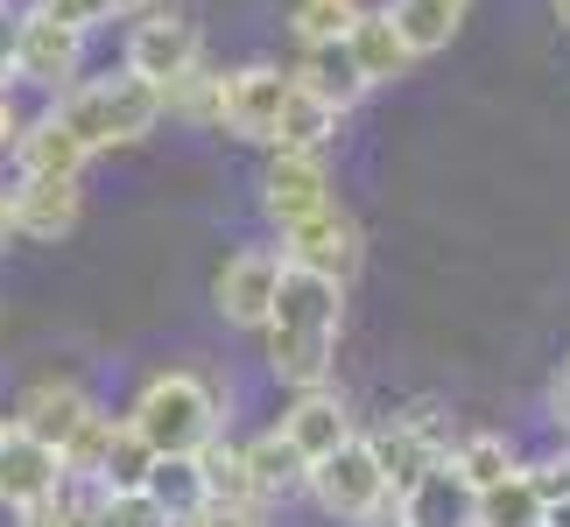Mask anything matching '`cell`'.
Here are the masks:
<instances>
[{"instance_id": "obj_1", "label": "cell", "mask_w": 570, "mask_h": 527, "mask_svg": "<svg viewBox=\"0 0 570 527\" xmlns=\"http://www.w3.org/2000/svg\"><path fill=\"white\" fill-rule=\"evenodd\" d=\"M338 338H345V289L317 275L282 268V289L268 302V324H261V351H268V372L289 394L303 387H332L338 372Z\"/></svg>"}, {"instance_id": "obj_2", "label": "cell", "mask_w": 570, "mask_h": 527, "mask_svg": "<svg viewBox=\"0 0 570 527\" xmlns=\"http://www.w3.org/2000/svg\"><path fill=\"white\" fill-rule=\"evenodd\" d=\"M120 415L156 457H197L212 436H226V401H218V387L205 380V372H190V366L148 372Z\"/></svg>"}, {"instance_id": "obj_3", "label": "cell", "mask_w": 570, "mask_h": 527, "mask_svg": "<svg viewBox=\"0 0 570 527\" xmlns=\"http://www.w3.org/2000/svg\"><path fill=\"white\" fill-rule=\"evenodd\" d=\"M50 113L78 135L85 156H106V148H135L163 127V92L135 71H106V78H78L63 99H50Z\"/></svg>"}, {"instance_id": "obj_4", "label": "cell", "mask_w": 570, "mask_h": 527, "mask_svg": "<svg viewBox=\"0 0 570 527\" xmlns=\"http://www.w3.org/2000/svg\"><path fill=\"white\" fill-rule=\"evenodd\" d=\"M303 493H311L317 514L338 520V527H360V520H374V514L394 507V493H387V478H381V457H374V444H366V429L345 436L332 457H317L311 478H303Z\"/></svg>"}, {"instance_id": "obj_5", "label": "cell", "mask_w": 570, "mask_h": 527, "mask_svg": "<svg viewBox=\"0 0 570 527\" xmlns=\"http://www.w3.org/2000/svg\"><path fill=\"white\" fill-rule=\"evenodd\" d=\"M197 63H205V29H197L184 8L156 0V8L135 14V29H127V50H120V71H135V78L156 84V92H169V84L190 78Z\"/></svg>"}, {"instance_id": "obj_6", "label": "cell", "mask_w": 570, "mask_h": 527, "mask_svg": "<svg viewBox=\"0 0 570 527\" xmlns=\"http://www.w3.org/2000/svg\"><path fill=\"white\" fill-rule=\"evenodd\" d=\"M275 253H282V268L338 281V289H345V281L360 275V260H366V232H360V218L345 211V205H324L311 218H296V226H282L275 232Z\"/></svg>"}, {"instance_id": "obj_7", "label": "cell", "mask_w": 570, "mask_h": 527, "mask_svg": "<svg viewBox=\"0 0 570 527\" xmlns=\"http://www.w3.org/2000/svg\"><path fill=\"white\" fill-rule=\"evenodd\" d=\"M99 408L106 401L78 380V372H36V380H21V394L8 401V422L63 457V444H71V436L85 429V415H99Z\"/></svg>"}, {"instance_id": "obj_8", "label": "cell", "mask_w": 570, "mask_h": 527, "mask_svg": "<svg viewBox=\"0 0 570 527\" xmlns=\"http://www.w3.org/2000/svg\"><path fill=\"white\" fill-rule=\"evenodd\" d=\"M85 42L92 36L63 29V21H50V14H29L14 29V84H29V92H42V99H63L85 78Z\"/></svg>"}, {"instance_id": "obj_9", "label": "cell", "mask_w": 570, "mask_h": 527, "mask_svg": "<svg viewBox=\"0 0 570 527\" xmlns=\"http://www.w3.org/2000/svg\"><path fill=\"white\" fill-rule=\"evenodd\" d=\"M282 289V253L275 247H233L212 275V310L233 324V331H254L268 324V302Z\"/></svg>"}, {"instance_id": "obj_10", "label": "cell", "mask_w": 570, "mask_h": 527, "mask_svg": "<svg viewBox=\"0 0 570 527\" xmlns=\"http://www.w3.org/2000/svg\"><path fill=\"white\" fill-rule=\"evenodd\" d=\"M0 197H8L14 247H21V239H29V247H50V239H63L78 226V211H85V183H78V176H8Z\"/></svg>"}, {"instance_id": "obj_11", "label": "cell", "mask_w": 570, "mask_h": 527, "mask_svg": "<svg viewBox=\"0 0 570 527\" xmlns=\"http://www.w3.org/2000/svg\"><path fill=\"white\" fill-rule=\"evenodd\" d=\"M324 205H338V183H332V162L324 156H296V148H268V162H261V211H268V226H296V218H311Z\"/></svg>"}, {"instance_id": "obj_12", "label": "cell", "mask_w": 570, "mask_h": 527, "mask_svg": "<svg viewBox=\"0 0 570 527\" xmlns=\"http://www.w3.org/2000/svg\"><path fill=\"white\" fill-rule=\"evenodd\" d=\"M289 92H296V78L282 71V63H239V71H226V113H218V135L268 148Z\"/></svg>"}, {"instance_id": "obj_13", "label": "cell", "mask_w": 570, "mask_h": 527, "mask_svg": "<svg viewBox=\"0 0 570 527\" xmlns=\"http://www.w3.org/2000/svg\"><path fill=\"white\" fill-rule=\"evenodd\" d=\"M275 429H282V444H289L303 465H317V457H332L345 436H360V422H353V408H345L338 387H303V394H289L282 415H275Z\"/></svg>"}, {"instance_id": "obj_14", "label": "cell", "mask_w": 570, "mask_h": 527, "mask_svg": "<svg viewBox=\"0 0 570 527\" xmlns=\"http://www.w3.org/2000/svg\"><path fill=\"white\" fill-rule=\"evenodd\" d=\"M63 478H71V471H63V457L50 444L8 429V444H0V507H8V514H29V507H42V499H57Z\"/></svg>"}, {"instance_id": "obj_15", "label": "cell", "mask_w": 570, "mask_h": 527, "mask_svg": "<svg viewBox=\"0 0 570 527\" xmlns=\"http://www.w3.org/2000/svg\"><path fill=\"white\" fill-rule=\"evenodd\" d=\"M85 162H92V156L78 148V135L50 113V106L21 120V135L8 148V169L14 176H85Z\"/></svg>"}, {"instance_id": "obj_16", "label": "cell", "mask_w": 570, "mask_h": 527, "mask_svg": "<svg viewBox=\"0 0 570 527\" xmlns=\"http://www.w3.org/2000/svg\"><path fill=\"white\" fill-rule=\"evenodd\" d=\"M289 78H296L311 99H324V106H332L338 120L353 113V106H360L366 92H374V84L360 78V63H353V50H345V42H317V50H296Z\"/></svg>"}, {"instance_id": "obj_17", "label": "cell", "mask_w": 570, "mask_h": 527, "mask_svg": "<svg viewBox=\"0 0 570 527\" xmlns=\"http://www.w3.org/2000/svg\"><path fill=\"white\" fill-rule=\"evenodd\" d=\"M394 507H402V527H472L479 499H472V486L451 471V457H444V465H430Z\"/></svg>"}, {"instance_id": "obj_18", "label": "cell", "mask_w": 570, "mask_h": 527, "mask_svg": "<svg viewBox=\"0 0 570 527\" xmlns=\"http://www.w3.org/2000/svg\"><path fill=\"white\" fill-rule=\"evenodd\" d=\"M345 50H353V63H360L366 84H394V78L415 71V57H409L402 29L387 21V8H366V14L353 21V36H345Z\"/></svg>"}, {"instance_id": "obj_19", "label": "cell", "mask_w": 570, "mask_h": 527, "mask_svg": "<svg viewBox=\"0 0 570 527\" xmlns=\"http://www.w3.org/2000/svg\"><path fill=\"white\" fill-rule=\"evenodd\" d=\"M451 471L479 493H493V486H508V478L521 471V450H514V436H500V429H458V444H451Z\"/></svg>"}, {"instance_id": "obj_20", "label": "cell", "mask_w": 570, "mask_h": 527, "mask_svg": "<svg viewBox=\"0 0 570 527\" xmlns=\"http://www.w3.org/2000/svg\"><path fill=\"white\" fill-rule=\"evenodd\" d=\"M239 457H247V471H254V486H261V499H296L303 493V478H311V465L282 444V429L268 422V429H254V436H239Z\"/></svg>"}, {"instance_id": "obj_21", "label": "cell", "mask_w": 570, "mask_h": 527, "mask_svg": "<svg viewBox=\"0 0 570 527\" xmlns=\"http://www.w3.org/2000/svg\"><path fill=\"white\" fill-rule=\"evenodd\" d=\"M141 493L163 507L169 527H184V520H197V514L212 507V493H205V465H197V457H156Z\"/></svg>"}, {"instance_id": "obj_22", "label": "cell", "mask_w": 570, "mask_h": 527, "mask_svg": "<svg viewBox=\"0 0 570 527\" xmlns=\"http://www.w3.org/2000/svg\"><path fill=\"white\" fill-rule=\"evenodd\" d=\"M381 8H387L394 29H402V42H409L415 63L436 57V50H451L458 21H465V8H458V0H381Z\"/></svg>"}, {"instance_id": "obj_23", "label": "cell", "mask_w": 570, "mask_h": 527, "mask_svg": "<svg viewBox=\"0 0 570 527\" xmlns=\"http://www.w3.org/2000/svg\"><path fill=\"white\" fill-rule=\"evenodd\" d=\"M197 465H205V493L212 507H247V514H268V499H261L247 457H239V436H212L205 450H197Z\"/></svg>"}, {"instance_id": "obj_24", "label": "cell", "mask_w": 570, "mask_h": 527, "mask_svg": "<svg viewBox=\"0 0 570 527\" xmlns=\"http://www.w3.org/2000/svg\"><path fill=\"white\" fill-rule=\"evenodd\" d=\"M338 141V113L324 99H311L296 84L289 92V106H282V120H275V141L268 148H296V156H324V148Z\"/></svg>"}, {"instance_id": "obj_25", "label": "cell", "mask_w": 570, "mask_h": 527, "mask_svg": "<svg viewBox=\"0 0 570 527\" xmlns=\"http://www.w3.org/2000/svg\"><path fill=\"white\" fill-rule=\"evenodd\" d=\"M360 14H366V0H296V8H289V42H296V50L345 42Z\"/></svg>"}, {"instance_id": "obj_26", "label": "cell", "mask_w": 570, "mask_h": 527, "mask_svg": "<svg viewBox=\"0 0 570 527\" xmlns=\"http://www.w3.org/2000/svg\"><path fill=\"white\" fill-rule=\"evenodd\" d=\"M148 465H156V450H148L141 436L127 429V415H120V429H114V444H106V457H99L92 486H106V493H141L148 486Z\"/></svg>"}, {"instance_id": "obj_27", "label": "cell", "mask_w": 570, "mask_h": 527, "mask_svg": "<svg viewBox=\"0 0 570 527\" xmlns=\"http://www.w3.org/2000/svg\"><path fill=\"white\" fill-rule=\"evenodd\" d=\"M472 527H542V499L529 493V478H508V486H493V493H479V507H472Z\"/></svg>"}, {"instance_id": "obj_28", "label": "cell", "mask_w": 570, "mask_h": 527, "mask_svg": "<svg viewBox=\"0 0 570 527\" xmlns=\"http://www.w3.org/2000/svg\"><path fill=\"white\" fill-rule=\"evenodd\" d=\"M85 527H169V520H163V507L148 493H106L99 486V507H92Z\"/></svg>"}, {"instance_id": "obj_29", "label": "cell", "mask_w": 570, "mask_h": 527, "mask_svg": "<svg viewBox=\"0 0 570 527\" xmlns=\"http://www.w3.org/2000/svg\"><path fill=\"white\" fill-rule=\"evenodd\" d=\"M42 14L63 21V29H78V36L106 29V21H120V14H114V0H42Z\"/></svg>"}, {"instance_id": "obj_30", "label": "cell", "mask_w": 570, "mask_h": 527, "mask_svg": "<svg viewBox=\"0 0 570 527\" xmlns=\"http://www.w3.org/2000/svg\"><path fill=\"white\" fill-rule=\"evenodd\" d=\"M184 527H268V514H247V507H205V514L184 520Z\"/></svg>"}, {"instance_id": "obj_31", "label": "cell", "mask_w": 570, "mask_h": 527, "mask_svg": "<svg viewBox=\"0 0 570 527\" xmlns=\"http://www.w3.org/2000/svg\"><path fill=\"white\" fill-rule=\"evenodd\" d=\"M550 422L570 436V359L557 366V380H550Z\"/></svg>"}, {"instance_id": "obj_32", "label": "cell", "mask_w": 570, "mask_h": 527, "mask_svg": "<svg viewBox=\"0 0 570 527\" xmlns=\"http://www.w3.org/2000/svg\"><path fill=\"white\" fill-rule=\"evenodd\" d=\"M21 120H29V113H21V106H14V92H0V156H8V148H14Z\"/></svg>"}, {"instance_id": "obj_33", "label": "cell", "mask_w": 570, "mask_h": 527, "mask_svg": "<svg viewBox=\"0 0 570 527\" xmlns=\"http://www.w3.org/2000/svg\"><path fill=\"white\" fill-rule=\"evenodd\" d=\"M542 527H570V493H563V499H550V507H542Z\"/></svg>"}, {"instance_id": "obj_34", "label": "cell", "mask_w": 570, "mask_h": 527, "mask_svg": "<svg viewBox=\"0 0 570 527\" xmlns=\"http://www.w3.org/2000/svg\"><path fill=\"white\" fill-rule=\"evenodd\" d=\"M141 8H156V0H114V14H120V21H135Z\"/></svg>"}, {"instance_id": "obj_35", "label": "cell", "mask_w": 570, "mask_h": 527, "mask_svg": "<svg viewBox=\"0 0 570 527\" xmlns=\"http://www.w3.org/2000/svg\"><path fill=\"white\" fill-rule=\"evenodd\" d=\"M14 247V226H8V197H0V253Z\"/></svg>"}, {"instance_id": "obj_36", "label": "cell", "mask_w": 570, "mask_h": 527, "mask_svg": "<svg viewBox=\"0 0 570 527\" xmlns=\"http://www.w3.org/2000/svg\"><path fill=\"white\" fill-rule=\"evenodd\" d=\"M550 8H557V21H563V29H570V0H550Z\"/></svg>"}, {"instance_id": "obj_37", "label": "cell", "mask_w": 570, "mask_h": 527, "mask_svg": "<svg viewBox=\"0 0 570 527\" xmlns=\"http://www.w3.org/2000/svg\"><path fill=\"white\" fill-rule=\"evenodd\" d=\"M8 429H14V422H8V408H0V444H8Z\"/></svg>"}, {"instance_id": "obj_38", "label": "cell", "mask_w": 570, "mask_h": 527, "mask_svg": "<svg viewBox=\"0 0 570 527\" xmlns=\"http://www.w3.org/2000/svg\"><path fill=\"white\" fill-rule=\"evenodd\" d=\"M458 8H472V0H458Z\"/></svg>"}]
</instances>
